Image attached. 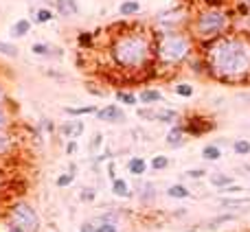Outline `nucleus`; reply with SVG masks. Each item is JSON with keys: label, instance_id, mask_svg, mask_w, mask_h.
<instances>
[{"label": "nucleus", "instance_id": "7ed1b4c3", "mask_svg": "<svg viewBox=\"0 0 250 232\" xmlns=\"http://www.w3.org/2000/svg\"><path fill=\"white\" fill-rule=\"evenodd\" d=\"M189 48H191V44L185 35L165 33L158 44V55L165 64H176V61H182L189 55Z\"/></svg>", "mask_w": 250, "mask_h": 232}, {"label": "nucleus", "instance_id": "a19ab883", "mask_svg": "<svg viewBox=\"0 0 250 232\" xmlns=\"http://www.w3.org/2000/svg\"><path fill=\"white\" fill-rule=\"evenodd\" d=\"M75 151H77V142H75V140H70L68 145H66V154H68V155H73Z\"/></svg>", "mask_w": 250, "mask_h": 232}, {"label": "nucleus", "instance_id": "ddd939ff", "mask_svg": "<svg viewBox=\"0 0 250 232\" xmlns=\"http://www.w3.org/2000/svg\"><path fill=\"white\" fill-rule=\"evenodd\" d=\"M127 171L132 173V175L141 177L143 173L147 171V162H145V160H143V158H138V155H136V158H132V160H129V162H127Z\"/></svg>", "mask_w": 250, "mask_h": 232}, {"label": "nucleus", "instance_id": "0eeeda50", "mask_svg": "<svg viewBox=\"0 0 250 232\" xmlns=\"http://www.w3.org/2000/svg\"><path fill=\"white\" fill-rule=\"evenodd\" d=\"M187 142V132H185V127L182 125H173L171 129H169V134H167V145L169 147H182Z\"/></svg>", "mask_w": 250, "mask_h": 232}, {"label": "nucleus", "instance_id": "a18cd8bd", "mask_svg": "<svg viewBox=\"0 0 250 232\" xmlns=\"http://www.w3.org/2000/svg\"><path fill=\"white\" fill-rule=\"evenodd\" d=\"M0 105H4V90H2V86H0Z\"/></svg>", "mask_w": 250, "mask_h": 232}, {"label": "nucleus", "instance_id": "f3484780", "mask_svg": "<svg viewBox=\"0 0 250 232\" xmlns=\"http://www.w3.org/2000/svg\"><path fill=\"white\" fill-rule=\"evenodd\" d=\"M211 184L215 186V189H226V186L233 184V177L230 175H224V173H215V175H211Z\"/></svg>", "mask_w": 250, "mask_h": 232}, {"label": "nucleus", "instance_id": "20e7f679", "mask_svg": "<svg viewBox=\"0 0 250 232\" xmlns=\"http://www.w3.org/2000/svg\"><path fill=\"white\" fill-rule=\"evenodd\" d=\"M229 29V16L224 11H204L195 20V35L202 39H213Z\"/></svg>", "mask_w": 250, "mask_h": 232}, {"label": "nucleus", "instance_id": "f257e3e1", "mask_svg": "<svg viewBox=\"0 0 250 232\" xmlns=\"http://www.w3.org/2000/svg\"><path fill=\"white\" fill-rule=\"evenodd\" d=\"M211 73L226 81H237L250 75V42L246 38H222L208 53Z\"/></svg>", "mask_w": 250, "mask_h": 232}, {"label": "nucleus", "instance_id": "a211bd4d", "mask_svg": "<svg viewBox=\"0 0 250 232\" xmlns=\"http://www.w3.org/2000/svg\"><path fill=\"white\" fill-rule=\"evenodd\" d=\"M138 197L143 199V204H151L156 199V189L154 184H143V191H138Z\"/></svg>", "mask_w": 250, "mask_h": 232}, {"label": "nucleus", "instance_id": "2eb2a0df", "mask_svg": "<svg viewBox=\"0 0 250 232\" xmlns=\"http://www.w3.org/2000/svg\"><path fill=\"white\" fill-rule=\"evenodd\" d=\"M167 195L173 199H187L189 197V189H187L185 184H173L167 189Z\"/></svg>", "mask_w": 250, "mask_h": 232}, {"label": "nucleus", "instance_id": "7c9ffc66", "mask_svg": "<svg viewBox=\"0 0 250 232\" xmlns=\"http://www.w3.org/2000/svg\"><path fill=\"white\" fill-rule=\"evenodd\" d=\"M0 53L7 57H18V48L13 44H7V42H0Z\"/></svg>", "mask_w": 250, "mask_h": 232}, {"label": "nucleus", "instance_id": "c85d7f7f", "mask_svg": "<svg viewBox=\"0 0 250 232\" xmlns=\"http://www.w3.org/2000/svg\"><path fill=\"white\" fill-rule=\"evenodd\" d=\"M117 101H121V103H125V105H134L138 99L132 95V92H123V90H119V92H117Z\"/></svg>", "mask_w": 250, "mask_h": 232}, {"label": "nucleus", "instance_id": "4be33fe9", "mask_svg": "<svg viewBox=\"0 0 250 232\" xmlns=\"http://www.w3.org/2000/svg\"><path fill=\"white\" fill-rule=\"evenodd\" d=\"M66 114L70 116H83V114H97L95 105H83V108H66Z\"/></svg>", "mask_w": 250, "mask_h": 232}, {"label": "nucleus", "instance_id": "c9c22d12", "mask_svg": "<svg viewBox=\"0 0 250 232\" xmlns=\"http://www.w3.org/2000/svg\"><path fill=\"white\" fill-rule=\"evenodd\" d=\"M187 175L193 177V180H200V177L207 175V171H204V169H189V171H187Z\"/></svg>", "mask_w": 250, "mask_h": 232}, {"label": "nucleus", "instance_id": "423d86ee", "mask_svg": "<svg viewBox=\"0 0 250 232\" xmlns=\"http://www.w3.org/2000/svg\"><path fill=\"white\" fill-rule=\"evenodd\" d=\"M97 118L104 123H125V114L117 105H105V108L97 110Z\"/></svg>", "mask_w": 250, "mask_h": 232}, {"label": "nucleus", "instance_id": "1a4fd4ad", "mask_svg": "<svg viewBox=\"0 0 250 232\" xmlns=\"http://www.w3.org/2000/svg\"><path fill=\"white\" fill-rule=\"evenodd\" d=\"M112 193L117 195V197H123V199H129L132 197V189H129V184L123 180V177H114L112 180Z\"/></svg>", "mask_w": 250, "mask_h": 232}, {"label": "nucleus", "instance_id": "79ce46f5", "mask_svg": "<svg viewBox=\"0 0 250 232\" xmlns=\"http://www.w3.org/2000/svg\"><path fill=\"white\" fill-rule=\"evenodd\" d=\"M92 197H95V193H92L90 189H83V193H82V199H83V202H90Z\"/></svg>", "mask_w": 250, "mask_h": 232}, {"label": "nucleus", "instance_id": "473e14b6", "mask_svg": "<svg viewBox=\"0 0 250 232\" xmlns=\"http://www.w3.org/2000/svg\"><path fill=\"white\" fill-rule=\"evenodd\" d=\"M7 127H9V114L4 110V105H0V132H4Z\"/></svg>", "mask_w": 250, "mask_h": 232}, {"label": "nucleus", "instance_id": "393cba45", "mask_svg": "<svg viewBox=\"0 0 250 232\" xmlns=\"http://www.w3.org/2000/svg\"><path fill=\"white\" fill-rule=\"evenodd\" d=\"M176 118H178V112H173V110H160V112H156V120H160V123H173Z\"/></svg>", "mask_w": 250, "mask_h": 232}, {"label": "nucleus", "instance_id": "72a5a7b5", "mask_svg": "<svg viewBox=\"0 0 250 232\" xmlns=\"http://www.w3.org/2000/svg\"><path fill=\"white\" fill-rule=\"evenodd\" d=\"M51 18H53V13L48 11V9H40L38 16H35V22H40V24H42V22H48Z\"/></svg>", "mask_w": 250, "mask_h": 232}, {"label": "nucleus", "instance_id": "49530a36", "mask_svg": "<svg viewBox=\"0 0 250 232\" xmlns=\"http://www.w3.org/2000/svg\"><path fill=\"white\" fill-rule=\"evenodd\" d=\"M242 99H246V101H250V92H246V95H242Z\"/></svg>", "mask_w": 250, "mask_h": 232}, {"label": "nucleus", "instance_id": "bb28decb", "mask_svg": "<svg viewBox=\"0 0 250 232\" xmlns=\"http://www.w3.org/2000/svg\"><path fill=\"white\" fill-rule=\"evenodd\" d=\"M97 232H119L117 228V221H104V219H97Z\"/></svg>", "mask_w": 250, "mask_h": 232}, {"label": "nucleus", "instance_id": "39448f33", "mask_svg": "<svg viewBox=\"0 0 250 232\" xmlns=\"http://www.w3.org/2000/svg\"><path fill=\"white\" fill-rule=\"evenodd\" d=\"M9 224L24 232H40V217L35 208L26 202H18L9 208Z\"/></svg>", "mask_w": 250, "mask_h": 232}, {"label": "nucleus", "instance_id": "f8f14e48", "mask_svg": "<svg viewBox=\"0 0 250 232\" xmlns=\"http://www.w3.org/2000/svg\"><path fill=\"white\" fill-rule=\"evenodd\" d=\"M62 132H64L66 138L75 140L77 136H82V134H83V123H82V120H73V123H66L64 127H62Z\"/></svg>", "mask_w": 250, "mask_h": 232}, {"label": "nucleus", "instance_id": "2f4dec72", "mask_svg": "<svg viewBox=\"0 0 250 232\" xmlns=\"http://www.w3.org/2000/svg\"><path fill=\"white\" fill-rule=\"evenodd\" d=\"M176 92L180 97H191L193 95V86H189V83H180V86H176Z\"/></svg>", "mask_w": 250, "mask_h": 232}, {"label": "nucleus", "instance_id": "c03bdc74", "mask_svg": "<svg viewBox=\"0 0 250 232\" xmlns=\"http://www.w3.org/2000/svg\"><path fill=\"white\" fill-rule=\"evenodd\" d=\"M7 232H24V230H20L18 226H11V224H9V226H7Z\"/></svg>", "mask_w": 250, "mask_h": 232}, {"label": "nucleus", "instance_id": "9d476101", "mask_svg": "<svg viewBox=\"0 0 250 232\" xmlns=\"http://www.w3.org/2000/svg\"><path fill=\"white\" fill-rule=\"evenodd\" d=\"M57 11H60L64 18L77 16V11H79L77 0H57Z\"/></svg>", "mask_w": 250, "mask_h": 232}, {"label": "nucleus", "instance_id": "e433bc0d", "mask_svg": "<svg viewBox=\"0 0 250 232\" xmlns=\"http://www.w3.org/2000/svg\"><path fill=\"white\" fill-rule=\"evenodd\" d=\"M79 230H82V232H97L99 228H97V224H92V221H86V224L79 226Z\"/></svg>", "mask_w": 250, "mask_h": 232}, {"label": "nucleus", "instance_id": "cd10ccee", "mask_svg": "<svg viewBox=\"0 0 250 232\" xmlns=\"http://www.w3.org/2000/svg\"><path fill=\"white\" fill-rule=\"evenodd\" d=\"M11 147H13V140H11L9 136H4L2 132H0V155L9 154V151H11Z\"/></svg>", "mask_w": 250, "mask_h": 232}, {"label": "nucleus", "instance_id": "6ab92c4d", "mask_svg": "<svg viewBox=\"0 0 250 232\" xmlns=\"http://www.w3.org/2000/svg\"><path fill=\"white\" fill-rule=\"evenodd\" d=\"M29 31H31V22H29V20H18L16 24H13L11 33L16 35V38H24Z\"/></svg>", "mask_w": 250, "mask_h": 232}, {"label": "nucleus", "instance_id": "dca6fc26", "mask_svg": "<svg viewBox=\"0 0 250 232\" xmlns=\"http://www.w3.org/2000/svg\"><path fill=\"white\" fill-rule=\"evenodd\" d=\"M138 99H141L143 103L151 105V103H160V101H163V95H160L158 90H143Z\"/></svg>", "mask_w": 250, "mask_h": 232}, {"label": "nucleus", "instance_id": "412c9836", "mask_svg": "<svg viewBox=\"0 0 250 232\" xmlns=\"http://www.w3.org/2000/svg\"><path fill=\"white\" fill-rule=\"evenodd\" d=\"M119 11H121V16H134V13L141 11V4H138L136 0H125Z\"/></svg>", "mask_w": 250, "mask_h": 232}, {"label": "nucleus", "instance_id": "5701e85b", "mask_svg": "<svg viewBox=\"0 0 250 232\" xmlns=\"http://www.w3.org/2000/svg\"><path fill=\"white\" fill-rule=\"evenodd\" d=\"M151 169H154V171H165V169H169V158L167 155H154V158H151Z\"/></svg>", "mask_w": 250, "mask_h": 232}, {"label": "nucleus", "instance_id": "6e6552de", "mask_svg": "<svg viewBox=\"0 0 250 232\" xmlns=\"http://www.w3.org/2000/svg\"><path fill=\"white\" fill-rule=\"evenodd\" d=\"M211 129H213V123H207L204 118H191L189 123H187L185 132L191 134V136H200V134L211 132Z\"/></svg>", "mask_w": 250, "mask_h": 232}, {"label": "nucleus", "instance_id": "37998d69", "mask_svg": "<svg viewBox=\"0 0 250 232\" xmlns=\"http://www.w3.org/2000/svg\"><path fill=\"white\" fill-rule=\"evenodd\" d=\"M207 4H211V7H217V4H222V2H226V0H204Z\"/></svg>", "mask_w": 250, "mask_h": 232}, {"label": "nucleus", "instance_id": "9b49d317", "mask_svg": "<svg viewBox=\"0 0 250 232\" xmlns=\"http://www.w3.org/2000/svg\"><path fill=\"white\" fill-rule=\"evenodd\" d=\"M235 219H237V215H233V213H224V215H217V217H213V219H208L207 224H204V228L215 230V228H220L222 224H229V221H235Z\"/></svg>", "mask_w": 250, "mask_h": 232}, {"label": "nucleus", "instance_id": "4468645a", "mask_svg": "<svg viewBox=\"0 0 250 232\" xmlns=\"http://www.w3.org/2000/svg\"><path fill=\"white\" fill-rule=\"evenodd\" d=\"M202 158H204V160H211V162L220 160V158H222V149H220V145H204V149H202Z\"/></svg>", "mask_w": 250, "mask_h": 232}, {"label": "nucleus", "instance_id": "f704fd0d", "mask_svg": "<svg viewBox=\"0 0 250 232\" xmlns=\"http://www.w3.org/2000/svg\"><path fill=\"white\" fill-rule=\"evenodd\" d=\"M101 145H104V136H101V134H95V138H92V142H90V151L95 154Z\"/></svg>", "mask_w": 250, "mask_h": 232}, {"label": "nucleus", "instance_id": "ea45409f", "mask_svg": "<svg viewBox=\"0 0 250 232\" xmlns=\"http://www.w3.org/2000/svg\"><path fill=\"white\" fill-rule=\"evenodd\" d=\"M138 116H143V118H156V112L154 110H138Z\"/></svg>", "mask_w": 250, "mask_h": 232}, {"label": "nucleus", "instance_id": "f03ea898", "mask_svg": "<svg viewBox=\"0 0 250 232\" xmlns=\"http://www.w3.org/2000/svg\"><path fill=\"white\" fill-rule=\"evenodd\" d=\"M149 39L143 33H125L112 44V57L123 68H141L149 59Z\"/></svg>", "mask_w": 250, "mask_h": 232}, {"label": "nucleus", "instance_id": "a878e982", "mask_svg": "<svg viewBox=\"0 0 250 232\" xmlns=\"http://www.w3.org/2000/svg\"><path fill=\"white\" fill-rule=\"evenodd\" d=\"M233 149H235V154L237 155H248L250 154V142L244 140V138H239V140L233 142Z\"/></svg>", "mask_w": 250, "mask_h": 232}, {"label": "nucleus", "instance_id": "58836bf2", "mask_svg": "<svg viewBox=\"0 0 250 232\" xmlns=\"http://www.w3.org/2000/svg\"><path fill=\"white\" fill-rule=\"evenodd\" d=\"M242 186H237V184H230V186H226V189H222V193H242Z\"/></svg>", "mask_w": 250, "mask_h": 232}, {"label": "nucleus", "instance_id": "4c0bfd02", "mask_svg": "<svg viewBox=\"0 0 250 232\" xmlns=\"http://www.w3.org/2000/svg\"><path fill=\"white\" fill-rule=\"evenodd\" d=\"M77 42H79V46H90V35L88 33H82L77 38Z\"/></svg>", "mask_w": 250, "mask_h": 232}, {"label": "nucleus", "instance_id": "b1692460", "mask_svg": "<svg viewBox=\"0 0 250 232\" xmlns=\"http://www.w3.org/2000/svg\"><path fill=\"white\" fill-rule=\"evenodd\" d=\"M237 206H250V197H239V199H222V208H237Z\"/></svg>", "mask_w": 250, "mask_h": 232}, {"label": "nucleus", "instance_id": "de8ad7c7", "mask_svg": "<svg viewBox=\"0 0 250 232\" xmlns=\"http://www.w3.org/2000/svg\"><path fill=\"white\" fill-rule=\"evenodd\" d=\"M244 2H246V4H250V0H244Z\"/></svg>", "mask_w": 250, "mask_h": 232}, {"label": "nucleus", "instance_id": "c756f323", "mask_svg": "<svg viewBox=\"0 0 250 232\" xmlns=\"http://www.w3.org/2000/svg\"><path fill=\"white\" fill-rule=\"evenodd\" d=\"M73 180H75V173H64V175H60L55 180V184L60 186V189H64V186H70L73 184Z\"/></svg>", "mask_w": 250, "mask_h": 232}, {"label": "nucleus", "instance_id": "aec40b11", "mask_svg": "<svg viewBox=\"0 0 250 232\" xmlns=\"http://www.w3.org/2000/svg\"><path fill=\"white\" fill-rule=\"evenodd\" d=\"M31 51L35 53V55H46V57H60L57 55V53H53V51H57V48H51L48 46V44H33V46H31Z\"/></svg>", "mask_w": 250, "mask_h": 232}]
</instances>
